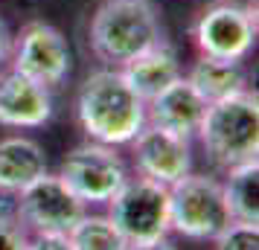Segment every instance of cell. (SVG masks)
Returning <instances> with one entry per match:
<instances>
[{
  "mask_svg": "<svg viewBox=\"0 0 259 250\" xmlns=\"http://www.w3.org/2000/svg\"><path fill=\"white\" fill-rule=\"evenodd\" d=\"M76 122L88 140L119 148L146 125V102L134 93L119 67H99L84 76L76 93Z\"/></svg>",
  "mask_w": 259,
  "mask_h": 250,
  "instance_id": "1",
  "label": "cell"
},
{
  "mask_svg": "<svg viewBox=\"0 0 259 250\" xmlns=\"http://www.w3.org/2000/svg\"><path fill=\"white\" fill-rule=\"evenodd\" d=\"M154 0H105L91 18V53L102 67H122L152 44L163 41Z\"/></svg>",
  "mask_w": 259,
  "mask_h": 250,
  "instance_id": "2",
  "label": "cell"
},
{
  "mask_svg": "<svg viewBox=\"0 0 259 250\" xmlns=\"http://www.w3.org/2000/svg\"><path fill=\"white\" fill-rule=\"evenodd\" d=\"M198 143L204 155L215 169L250 163L259 155V96L256 90H239V93L210 102L207 114L198 125Z\"/></svg>",
  "mask_w": 259,
  "mask_h": 250,
  "instance_id": "3",
  "label": "cell"
},
{
  "mask_svg": "<svg viewBox=\"0 0 259 250\" xmlns=\"http://www.w3.org/2000/svg\"><path fill=\"white\" fill-rule=\"evenodd\" d=\"M222 180L212 175H195L169 186V230L192 241H212L230 224Z\"/></svg>",
  "mask_w": 259,
  "mask_h": 250,
  "instance_id": "4",
  "label": "cell"
},
{
  "mask_svg": "<svg viewBox=\"0 0 259 250\" xmlns=\"http://www.w3.org/2000/svg\"><path fill=\"white\" fill-rule=\"evenodd\" d=\"M108 218L128 244L166 238L169 230V186L149 178H128L108 201Z\"/></svg>",
  "mask_w": 259,
  "mask_h": 250,
  "instance_id": "5",
  "label": "cell"
},
{
  "mask_svg": "<svg viewBox=\"0 0 259 250\" xmlns=\"http://www.w3.org/2000/svg\"><path fill=\"white\" fill-rule=\"evenodd\" d=\"M56 175L70 186V192L84 207H94V204H108L117 195L119 186L128 180V166L117 145L88 140L61 157Z\"/></svg>",
  "mask_w": 259,
  "mask_h": 250,
  "instance_id": "6",
  "label": "cell"
},
{
  "mask_svg": "<svg viewBox=\"0 0 259 250\" xmlns=\"http://www.w3.org/2000/svg\"><path fill=\"white\" fill-rule=\"evenodd\" d=\"M201 56L245 61L256 47V9L242 0H212L192 24Z\"/></svg>",
  "mask_w": 259,
  "mask_h": 250,
  "instance_id": "7",
  "label": "cell"
},
{
  "mask_svg": "<svg viewBox=\"0 0 259 250\" xmlns=\"http://www.w3.org/2000/svg\"><path fill=\"white\" fill-rule=\"evenodd\" d=\"M12 213L29 236H67L73 224L88 213V207L73 195L59 175L44 172L29 186L15 192Z\"/></svg>",
  "mask_w": 259,
  "mask_h": 250,
  "instance_id": "8",
  "label": "cell"
},
{
  "mask_svg": "<svg viewBox=\"0 0 259 250\" xmlns=\"http://www.w3.org/2000/svg\"><path fill=\"white\" fill-rule=\"evenodd\" d=\"M9 67L53 90L70 76L73 49L67 38L61 35V29H56L47 21H29L21 26L18 38H12Z\"/></svg>",
  "mask_w": 259,
  "mask_h": 250,
  "instance_id": "9",
  "label": "cell"
},
{
  "mask_svg": "<svg viewBox=\"0 0 259 250\" xmlns=\"http://www.w3.org/2000/svg\"><path fill=\"white\" fill-rule=\"evenodd\" d=\"M131 163L140 178L157 180L163 186H172L175 180L187 178L192 172V140L175 137V134L143 125L140 134L128 143Z\"/></svg>",
  "mask_w": 259,
  "mask_h": 250,
  "instance_id": "10",
  "label": "cell"
},
{
  "mask_svg": "<svg viewBox=\"0 0 259 250\" xmlns=\"http://www.w3.org/2000/svg\"><path fill=\"white\" fill-rule=\"evenodd\" d=\"M53 119V90L26 79L18 70L0 73V125L3 128H41Z\"/></svg>",
  "mask_w": 259,
  "mask_h": 250,
  "instance_id": "11",
  "label": "cell"
},
{
  "mask_svg": "<svg viewBox=\"0 0 259 250\" xmlns=\"http://www.w3.org/2000/svg\"><path fill=\"white\" fill-rule=\"evenodd\" d=\"M204 114H207V102L189 84L187 76H178L172 84H166L160 93L146 102V125L163 128L184 140H192L198 134Z\"/></svg>",
  "mask_w": 259,
  "mask_h": 250,
  "instance_id": "12",
  "label": "cell"
},
{
  "mask_svg": "<svg viewBox=\"0 0 259 250\" xmlns=\"http://www.w3.org/2000/svg\"><path fill=\"white\" fill-rule=\"evenodd\" d=\"M119 73L125 76V82L134 87V93L140 96L143 102H149L152 96H157L163 90L166 84H172L178 76H184L178 49L166 38L152 44L149 49H143L140 56H134L128 64H122Z\"/></svg>",
  "mask_w": 259,
  "mask_h": 250,
  "instance_id": "13",
  "label": "cell"
},
{
  "mask_svg": "<svg viewBox=\"0 0 259 250\" xmlns=\"http://www.w3.org/2000/svg\"><path fill=\"white\" fill-rule=\"evenodd\" d=\"M44 172H47V155L38 140L24 134H12L0 140V192L3 195L21 192Z\"/></svg>",
  "mask_w": 259,
  "mask_h": 250,
  "instance_id": "14",
  "label": "cell"
},
{
  "mask_svg": "<svg viewBox=\"0 0 259 250\" xmlns=\"http://www.w3.org/2000/svg\"><path fill=\"white\" fill-rule=\"evenodd\" d=\"M187 79L207 105L219 102V99H227V96L247 87V73L242 67V61H224V59H212V56H198V61L189 67Z\"/></svg>",
  "mask_w": 259,
  "mask_h": 250,
  "instance_id": "15",
  "label": "cell"
},
{
  "mask_svg": "<svg viewBox=\"0 0 259 250\" xmlns=\"http://www.w3.org/2000/svg\"><path fill=\"white\" fill-rule=\"evenodd\" d=\"M222 189L233 221L259 224V163L256 160L227 169Z\"/></svg>",
  "mask_w": 259,
  "mask_h": 250,
  "instance_id": "16",
  "label": "cell"
},
{
  "mask_svg": "<svg viewBox=\"0 0 259 250\" xmlns=\"http://www.w3.org/2000/svg\"><path fill=\"white\" fill-rule=\"evenodd\" d=\"M73 250H125L128 241L122 238L117 224L108 215H88L84 213L73 230L67 233Z\"/></svg>",
  "mask_w": 259,
  "mask_h": 250,
  "instance_id": "17",
  "label": "cell"
},
{
  "mask_svg": "<svg viewBox=\"0 0 259 250\" xmlns=\"http://www.w3.org/2000/svg\"><path fill=\"white\" fill-rule=\"evenodd\" d=\"M212 241L215 250H259V224L230 221Z\"/></svg>",
  "mask_w": 259,
  "mask_h": 250,
  "instance_id": "18",
  "label": "cell"
},
{
  "mask_svg": "<svg viewBox=\"0 0 259 250\" xmlns=\"http://www.w3.org/2000/svg\"><path fill=\"white\" fill-rule=\"evenodd\" d=\"M26 227L15 218L12 210H0V250H26L29 247Z\"/></svg>",
  "mask_w": 259,
  "mask_h": 250,
  "instance_id": "19",
  "label": "cell"
},
{
  "mask_svg": "<svg viewBox=\"0 0 259 250\" xmlns=\"http://www.w3.org/2000/svg\"><path fill=\"white\" fill-rule=\"evenodd\" d=\"M26 250H73L67 236H32Z\"/></svg>",
  "mask_w": 259,
  "mask_h": 250,
  "instance_id": "20",
  "label": "cell"
},
{
  "mask_svg": "<svg viewBox=\"0 0 259 250\" xmlns=\"http://www.w3.org/2000/svg\"><path fill=\"white\" fill-rule=\"evenodd\" d=\"M125 250H178L172 241H169V236L166 238H157V241H143V244H128Z\"/></svg>",
  "mask_w": 259,
  "mask_h": 250,
  "instance_id": "21",
  "label": "cell"
},
{
  "mask_svg": "<svg viewBox=\"0 0 259 250\" xmlns=\"http://www.w3.org/2000/svg\"><path fill=\"white\" fill-rule=\"evenodd\" d=\"M9 49H12V35H9V29L6 24L0 21V67L9 61Z\"/></svg>",
  "mask_w": 259,
  "mask_h": 250,
  "instance_id": "22",
  "label": "cell"
}]
</instances>
